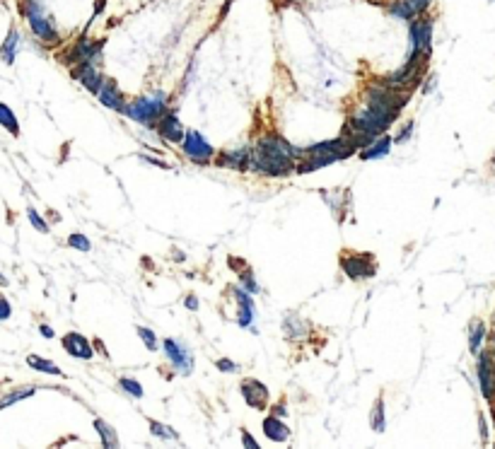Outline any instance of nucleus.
Returning <instances> with one entry per match:
<instances>
[{"label": "nucleus", "instance_id": "nucleus-7", "mask_svg": "<svg viewBox=\"0 0 495 449\" xmlns=\"http://www.w3.org/2000/svg\"><path fill=\"white\" fill-rule=\"evenodd\" d=\"M102 49H104V41L80 39L68 51V66H75V63H94V66H97V63L102 61Z\"/></svg>", "mask_w": 495, "mask_h": 449}, {"label": "nucleus", "instance_id": "nucleus-39", "mask_svg": "<svg viewBox=\"0 0 495 449\" xmlns=\"http://www.w3.org/2000/svg\"><path fill=\"white\" fill-rule=\"evenodd\" d=\"M184 304H186V307L191 309V311H196V309H198V300H196V295H189V297L184 300Z\"/></svg>", "mask_w": 495, "mask_h": 449}, {"label": "nucleus", "instance_id": "nucleus-28", "mask_svg": "<svg viewBox=\"0 0 495 449\" xmlns=\"http://www.w3.org/2000/svg\"><path fill=\"white\" fill-rule=\"evenodd\" d=\"M119 387L124 389L126 394H131L133 399H143V387H140V382H135V379H131V377H121L119 379Z\"/></svg>", "mask_w": 495, "mask_h": 449}, {"label": "nucleus", "instance_id": "nucleus-34", "mask_svg": "<svg viewBox=\"0 0 495 449\" xmlns=\"http://www.w3.org/2000/svg\"><path fill=\"white\" fill-rule=\"evenodd\" d=\"M411 133H413V121H408V124L404 126L401 131H399L397 138H394V142H406L411 138Z\"/></svg>", "mask_w": 495, "mask_h": 449}, {"label": "nucleus", "instance_id": "nucleus-10", "mask_svg": "<svg viewBox=\"0 0 495 449\" xmlns=\"http://www.w3.org/2000/svg\"><path fill=\"white\" fill-rule=\"evenodd\" d=\"M63 348H66L68 355L77 358V360H92L94 358L92 343L87 341V336L77 334V331H71V334L63 336Z\"/></svg>", "mask_w": 495, "mask_h": 449}, {"label": "nucleus", "instance_id": "nucleus-16", "mask_svg": "<svg viewBox=\"0 0 495 449\" xmlns=\"http://www.w3.org/2000/svg\"><path fill=\"white\" fill-rule=\"evenodd\" d=\"M232 295L237 304H239V319H237V324L249 329L254 324V300H251V295L244 288H232Z\"/></svg>", "mask_w": 495, "mask_h": 449}, {"label": "nucleus", "instance_id": "nucleus-6", "mask_svg": "<svg viewBox=\"0 0 495 449\" xmlns=\"http://www.w3.org/2000/svg\"><path fill=\"white\" fill-rule=\"evenodd\" d=\"M182 150L186 152L189 160L196 162V165H208V162L215 157L213 145H210L198 131H186V133H184Z\"/></svg>", "mask_w": 495, "mask_h": 449}, {"label": "nucleus", "instance_id": "nucleus-41", "mask_svg": "<svg viewBox=\"0 0 495 449\" xmlns=\"http://www.w3.org/2000/svg\"><path fill=\"white\" fill-rule=\"evenodd\" d=\"M140 160H143V162H147V165H157V167H170V165H165V162H162V160H155V157H147V155H140Z\"/></svg>", "mask_w": 495, "mask_h": 449}, {"label": "nucleus", "instance_id": "nucleus-37", "mask_svg": "<svg viewBox=\"0 0 495 449\" xmlns=\"http://www.w3.org/2000/svg\"><path fill=\"white\" fill-rule=\"evenodd\" d=\"M10 314H13V307H10V302L5 297H0V321L10 319Z\"/></svg>", "mask_w": 495, "mask_h": 449}, {"label": "nucleus", "instance_id": "nucleus-38", "mask_svg": "<svg viewBox=\"0 0 495 449\" xmlns=\"http://www.w3.org/2000/svg\"><path fill=\"white\" fill-rule=\"evenodd\" d=\"M242 445H244V447H254V449H256V447H259V442H256L254 437H251L249 432L244 430V432H242Z\"/></svg>", "mask_w": 495, "mask_h": 449}, {"label": "nucleus", "instance_id": "nucleus-2", "mask_svg": "<svg viewBox=\"0 0 495 449\" xmlns=\"http://www.w3.org/2000/svg\"><path fill=\"white\" fill-rule=\"evenodd\" d=\"M167 112V94L165 92H152V94H145V97H138L133 104L124 109V114L128 119L138 121L143 126H150L155 128L157 121L162 119V114Z\"/></svg>", "mask_w": 495, "mask_h": 449}, {"label": "nucleus", "instance_id": "nucleus-30", "mask_svg": "<svg viewBox=\"0 0 495 449\" xmlns=\"http://www.w3.org/2000/svg\"><path fill=\"white\" fill-rule=\"evenodd\" d=\"M239 285H242V288H244L249 295H256V293H259V283L254 281V276H251L249 268H244V271L239 273Z\"/></svg>", "mask_w": 495, "mask_h": 449}, {"label": "nucleus", "instance_id": "nucleus-27", "mask_svg": "<svg viewBox=\"0 0 495 449\" xmlns=\"http://www.w3.org/2000/svg\"><path fill=\"white\" fill-rule=\"evenodd\" d=\"M483 338H486V326L481 321H473L471 329H468V348H471V353H478V346L483 343Z\"/></svg>", "mask_w": 495, "mask_h": 449}, {"label": "nucleus", "instance_id": "nucleus-11", "mask_svg": "<svg viewBox=\"0 0 495 449\" xmlns=\"http://www.w3.org/2000/svg\"><path fill=\"white\" fill-rule=\"evenodd\" d=\"M157 133L162 135L165 140H170V142H179L182 145V140H184V133H186V128L182 126V121L177 119V114L175 112H165L162 114V119L157 121Z\"/></svg>", "mask_w": 495, "mask_h": 449}, {"label": "nucleus", "instance_id": "nucleus-15", "mask_svg": "<svg viewBox=\"0 0 495 449\" xmlns=\"http://www.w3.org/2000/svg\"><path fill=\"white\" fill-rule=\"evenodd\" d=\"M215 165L237 169V172H246V169L251 167V150L239 147V150H232V152H220L218 160H215Z\"/></svg>", "mask_w": 495, "mask_h": 449}, {"label": "nucleus", "instance_id": "nucleus-25", "mask_svg": "<svg viewBox=\"0 0 495 449\" xmlns=\"http://www.w3.org/2000/svg\"><path fill=\"white\" fill-rule=\"evenodd\" d=\"M27 365L39 369V372H46V374H54V377H63V369L59 365H54L51 360H44V358L39 355H29L27 358Z\"/></svg>", "mask_w": 495, "mask_h": 449}, {"label": "nucleus", "instance_id": "nucleus-32", "mask_svg": "<svg viewBox=\"0 0 495 449\" xmlns=\"http://www.w3.org/2000/svg\"><path fill=\"white\" fill-rule=\"evenodd\" d=\"M138 336H140V341L145 343V348H150V351H157L155 331H152V329H145V326H138Z\"/></svg>", "mask_w": 495, "mask_h": 449}, {"label": "nucleus", "instance_id": "nucleus-36", "mask_svg": "<svg viewBox=\"0 0 495 449\" xmlns=\"http://www.w3.org/2000/svg\"><path fill=\"white\" fill-rule=\"evenodd\" d=\"M411 5H413V10H415V15H423L425 10L430 8V3H433V0H408Z\"/></svg>", "mask_w": 495, "mask_h": 449}, {"label": "nucleus", "instance_id": "nucleus-43", "mask_svg": "<svg viewBox=\"0 0 495 449\" xmlns=\"http://www.w3.org/2000/svg\"><path fill=\"white\" fill-rule=\"evenodd\" d=\"M0 285H8V278H5L3 273H0Z\"/></svg>", "mask_w": 495, "mask_h": 449}, {"label": "nucleus", "instance_id": "nucleus-31", "mask_svg": "<svg viewBox=\"0 0 495 449\" xmlns=\"http://www.w3.org/2000/svg\"><path fill=\"white\" fill-rule=\"evenodd\" d=\"M68 244L71 246H75V249H80V251H89L92 249V242L87 240L82 232H73L71 237H68Z\"/></svg>", "mask_w": 495, "mask_h": 449}, {"label": "nucleus", "instance_id": "nucleus-20", "mask_svg": "<svg viewBox=\"0 0 495 449\" xmlns=\"http://www.w3.org/2000/svg\"><path fill=\"white\" fill-rule=\"evenodd\" d=\"M17 51H20V31L17 29H10L8 36H5V41H3V49H0V58H3L8 66H13Z\"/></svg>", "mask_w": 495, "mask_h": 449}, {"label": "nucleus", "instance_id": "nucleus-35", "mask_svg": "<svg viewBox=\"0 0 495 449\" xmlns=\"http://www.w3.org/2000/svg\"><path fill=\"white\" fill-rule=\"evenodd\" d=\"M215 367H218L220 372H237V365L232 360H228V358H223V360L215 362Z\"/></svg>", "mask_w": 495, "mask_h": 449}, {"label": "nucleus", "instance_id": "nucleus-3", "mask_svg": "<svg viewBox=\"0 0 495 449\" xmlns=\"http://www.w3.org/2000/svg\"><path fill=\"white\" fill-rule=\"evenodd\" d=\"M22 15L27 17L29 29L36 39L46 41V44H59V39H61L59 29L54 27V22H51L49 17H46V13H44V8H41L39 0H24Z\"/></svg>", "mask_w": 495, "mask_h": 449}, {"label": "nucleus", "instance_id": "nucleus-13", "mask_svg": "<svg viewBox=\"0 0 495 449\" xmlns=\"http://www.w3.org/2000/svg\"><path fill=\"white\" fill-rule=\"evenodd\" d=\"M478 384L486 399L495 396V369L491 362V353H478Z\"/></svg>", "mask_w": 495, "mask_h": 449}, {"label": "nucleus", "instance_id": "nucleus-24", "mask_svg": "<svg viewBox=\"0 0 495 449\" xmlns=\"http://www.w3.org/2000/svg\"><path fill=\"white\" fill-rule=\"evenodd\" d=\"M36 394V387H20V389H13L10 394H5L3 399H0V408H8V406L17 404V401L22 399H29V396Z\"/></svg>", "mask_w": 495, "mask_h": 449}, {"label": "nucleus", "instance_id": "nucleus-22", "mask_svg": "<svg viewBox=\"0 0 495 449\" xmlns=\"http://www.w3.org/2000/svg\"><path fill=\"white\" fill-rule=\"evenodd\" d=\"M94 427H97V432H99V437H102V447H107V449H112V447H119V437H117V430H114L109 422H104V420H94Z\"/></svg>", "mask_w": 495, "mask_h": 449}, {"label": "nucleus", "instance_id": "nucleus-8", "mask_svg": "<svg viewBox=\"0 0 495 449\" xmlns=\"http://www.w3.org/2000/svg\"><path fill=\"white\" fill-rule=\"evenodd\" d=\"M162 348H165V355L167 360L175 365L182 374H191L193 372V358H191V351H189L184 343L175 341V338H165V343H162Z\"/></svg>", "mask_w": 495, "mask_h": 449}, {"label": "nucleus", "instance_id": "nucleus-18", "mask_svg": "<svg viewBox=\"0 0 495 449\" xmlns=\"http://www.w3.org/2000/svg\"><path fill=\"white\" fill-rule=\"evenodd\" d=\"M389 150H392V138H389V135H377V138L367 147H362L357 155H360V160L367 162V160H377V157L389 155Z\"/></svg>", "mask_w": 495, "mask_h": 449}, {"label": "nucleus", "instance_id": "nucleus-44", "mask_svg": "<svg viewBox=\"0 0 495 449\" xmlns=\"http://www.w3.org/2000/svg\"><path fill=\"white\" fill-rule=\"evenodd\" d=\"M493 369H495V367H493Z\"/></svg>", "mask_w": 495, "mask_h": 449}, {"label": "nucleus", "instance_id": "nucleus-9", "mask_svg": "<svg viewBox=\"0 0 495 449\" xmlns=\"http://www.w3.org/2000/svg\"><path fill=\"white\" fill-rule=\"evenodd\" d=\"M73 78L80 80L82 87L92 94H97L104 82V75L99 73V66H94V63H75V66H73Z\"/></svg>", "mask_w": 495, "mask_h": 449}, {"label": "nucleus", "instance_id": "nucleus-19", "mask_svg": "<svg viewBox=\"0 0 495 449\" xmlns=\"http://www.w3.org/2000/svg\"><path fill=\"white\" fill-rule=\"evenodd\" d=\"M382 8L387 10L392 17L404 20V22H411V20L418 17V15H415V10H413V5H411L408 0H387Z\"/></svg>", "mask_w": 495, "mask_h": 449}, {"label": "nucleus", "instance_id": "nucleus-5", "mask_svg": "<svg viewBox=\"0 0 495 449\" xmlns=\"http://www.w3.org/2000/svg\"><path fill=\"white\" fill-rule=\"evenodd\" d=\"M411 54H423L430 56L433 51V20L418 15L415 20H411Z\"/></svg>", "mask_w": 495, "mask_h": 449}, {"label": "nucleus", "instance_id": "nucleus-21", "mask_svg": "<svg viewBox=\"0 0 495 449\" xmlns=\"http://www.w3.org/2000/svg\"><path fill=\"white\" fill-rule=\"evenodd\" d=\"M283 329H286L288 338H304V334H307V324L297 314H288L283 321Z\"/></svg>", "mask_w": 495, "mask_h": 449}, {"label": "nucleus", "instance_id": "nucleus-23", "mask_svg": "<svg viewBox=\"0 0 495 449\" xmlns=\"http://www.w3.org/2000/svg\"><path fill=\"white\" fill-rule=\"evenodd\" d=\"M0 126H3L8 133L13 135H20V124H17V116H15L13 109L8 107V104L0 102Z\"/></svg>", "mask_w": 495, "mask_h": 449}, {"label": "nucleus", "instance_id": "nucleus-26", "mask_svg": "<svg viewBox=\"0 0 495 449\" xmlns=\"http://www.w3.org/2000/svg\"><path fill=\"white\" fill-rule=\"evenodd\" d=\"M370 425H372V430L375 432L387 430V420H384V401L382 399L375 401V408H372V413H370Z\"/></svg>", "mask_w": 495, "mask_h": 449}, {"label": "nucleus", "instance_id": "nucleus-40", "mask_svg": "<svg viewBox=\"0 0 495 449\" xmlns=\"http://www.w3.org/2000/svg\"><path fill=\"white\" fill-rule=\"evenodd\" d=\"M271 413H273V415H278V418H283V415H288V406H283V404L273 406Z\"/></svg>", "mask_w": 495, "mask_h": 449}, {"label": "nucleus", "instance_id": "nucleus-14", "mask_svg": "<svg viewBox=\"0 0 495 449\" xmlns=\"http://www.w3.org/2000/svg\"><path fill=\"white\" fill-rule=\"evenodd\" d=\"M97 97L102 99L104 107H109V109H114V112H121V114H124V109H126V99H124V94H121L119 84L114 82V80H109V78H104V82H102V87H99Z\"/></svg>", "mask_w": 495, "mask_h": 449}, {"label": "nucleus", "instance_id": "nucleus-1", "mask_svg": "<svg viewBox=\"0 0 495 449\" xmlns=\"http://www.w3.org/2000/svg\"><path fill=\"white\" fill-rule=\"evenodd\" d=\"M302 157L300 147L290 145L286 138L276 133H266L256 140L254 150H251V167L256 172L266 174V177H288L295 172V162Z\"/></svg>", "mask_w": 495, "mask_h": 449}, {"label": "nucleus", "instance_id": "nucleus-17", "mask_svg": "<svg viewBox=\"0 0 495 449\" xmlns=\"http://www.w3.org/2000/svg\"><path fill=\"white\" fill-rule=\"evenodd\" d=\"M261 427H263V435L268 437V440H273V442H286L288 437H290V427L286 425L278 415H268V418H263L261 422Z\"/></svg>", "mask_w": 495, "mask_h": 449}, {"label": "nucleus", "instance_id": "nucleus-42", "mask_svg": "<svg viewBox=\"0 0 495 449\" xmlns=\"http://www.w3.org/2000/svg\"><path fill=\"white\" fill-rule=\"evenodd\" d=\"M39 331H41V336H44V338H54V336H56L54 329H51V326H46V324H41Z\"/></svg>", "mask_w": 495, "mask_h": 449}, {"label": "nucleus", "instance_id": "nucleus-29", "mask_svg": "<svg viewBox=\"0 0 495 449\" xmlns=\"http://www.w3.org/2000/svg\"><path fill=\"white\" fill-rule=\"evenodd\" d=\"M150 432L152 435H157V437H162V440H177L179 437L175 427L162 425V422H157V420H150Z\"/></svg>", "mask_w": 495, "mask_h": 449}, {"label": "nucleus", "instance_id": "nucleus-4", "mask_svg": "<svg viewBox=\"0 0 495 449\" xmlns=\"http://www.w3.org/2000/svg\"><path fill=\"white\" fill-rule=\"evenodd\" d=\"M341 268H343V273L350 281H365V278H375L377 261L372 253L346 251L341 253Z\"/></svg>", "mask_w": 495, "mask_h": 449}, {"label": "nucleus", "instance_id": "nucleus-33", "mask_svg": "<svg viewBox=\"0 0 495 449\" xmlns=\"http://www.w3.org/2000/svg\"><path fill=\"white\" fill-rule=\"evenodd\" d=\"M27 218H29V223H31V225H34V227H36V230H39V232H44V235H46V232H49V225H46V223H44V218H41V215H39V213H36V210H34V208H29V210H27Z\"/></svg>", "mask_w": 495, "mask_h": 449}, {"label": "nucleus", "instance_id": "nucleus-12", "mask_svg": "<svg viewBox=\"0 0 495 449\" xmlns=\"http://www.w3.org/2000/svg\"><path fill=\"white\" fill-rule=\"evenodd\" d=\"M242 396H244L246 404L256 411H263L268 404V389L259 379H244V382H242Z\"/></svg>", "mask_w": 495, "mask_h": 449}]
</instances>
